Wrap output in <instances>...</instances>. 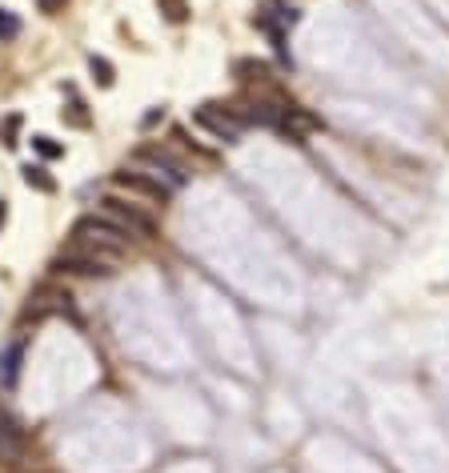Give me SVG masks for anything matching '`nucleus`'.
I'll use <instances>...</instances> for the list:
<instances>
[{
    "mask_svg": "<svg viewBox=\"0 0 449 473\" xmlns=\"http://www.w3.org/2000/svg\"><path fill=\"white\" fill-rule=\"evenodd\" d=\"M21 124H24L21 113H8V117L0 120V141H4V148H17V144H21Z\"/></svg>",
    "mask_w": 449,
    "mask_h": 473,
    "instance_id": "nucleus-11",
    "label": "nucleus"
},
{
    "mask_svg": "<svg viewBox=\"0 0 449 473\" xmlns=\"http://www.w3.org/2000/svg\"><path fill=\"white\" fill-rule=\"evenodd\" d=\"M52 269H61V273H76V277H109V273H113V257L93 253V249H85V245H69V249L56 253Z\"/></svg>",
    "mask_w": 449,
    "mask_h": 473,
    "instance_id": "nucleus-3",
    "label": "nucleus"
},
{
    "mask_svg": "<svg viewBox=\"0 0 449 473\" xmlns=\"http://www.w3.org/2000/svg\"><path fill=\"white\" fill-rule=\"evenodd\" d=\"M4 221H8V201H0V229H4Z\"/></svg>",
    "mask_w": 449,
    "mask_h": 473,
    "instance_id": "nucleus-19",
    "label": "nucleus"
},
{
    "mask_svg": "<svg viewBox=\"0 0 449 473\" xmlns=\"http://www.w3.org/2000/svg\"><path fill=\"white\" fill-rule=\"evenodd\" d=\"M17 36H21V21H17V12L0 8V41H17Z\"/></svg>",
    "mask_w": 449,
    "mask_h": 473,
    "instance_id": "nucleus-15",
    "label": "nucleus"
},
{
    "mask_svg": "<svg viewBox=\"0 0 449 473\" xmlns=\"http://www.w3.org/2000/svg\"><path fill=\"white\" fill-rule=\"evenodd\" d=\"M129 241L133 236L124 233V229H117L109 217H80L76 225H72V245H85V249H93V253H105V257L117 261L124 249H129Z\"/></svg>",
    "mask_w": 449,
    "mask_h": 473,
    "instance_id": "nucleus-1",
    "label": "nucleus"
},
{
    "mask_svg": "<svg viewBox=\"0 0 449 473\" xmlns=\"http://www.w3.org/2000/svg\"><path fill=\"white\" fill-rule=\"evenodd\" d=\"M157 4H161L165 21H173V24H185V21H189V4H185V0H157Z\"/></svg>",
    "mask_w": 449,
    "mask_h": 473,
    "instance_id": "nucleus-14",
    "label": "nucleus"
},
{
    "mask_svg": "<svg viewBox=\"0 0 449 473\" xmlns=\"http://www.w3.org/2000/svg\"><path fill=\"white\" fill-rule=\"evenodd\" d=\"M21 177H24V185H28V189L45 192V197H52V192H56V177H52L45 165H24Z\"/></svg>",
    "mask_w": 449,
    "mask_h": 473,
    "instance_id": "nucleus-7",
    "label": "nucleus"
},
{
    "mask_svg": "<svg viewBox=\"0 0 449 473\" xmlns=\"http://www.w3.org/2000/svg\"><path fill=\"white\" fill-rule=\"evenodd\" d=\"M133 161H137V165H149V173H153V177H161V181L173 185V189H177V185H185V177H189L185 165H181L168 148H157V144H141V148L133 153Z\"/></svg>",
    "mask_w": 449,
    "mask_h": 473,
    "instance_id": "nucleus-4",
    "label": "nucleus"
},
{
    "mask_svg": "<svg viewBox=\"0 0 449 473\" xmlns=\"http://www.w3.org/2000/svg\"><path fill=\"white\" fill-rule=\"evenodd\" d=\"M17 369H21V345H12L8 353L0 357V385H4V389L17 385Z\"/></svg>",
    "mask_w": 449,
    "mask_h": 473,
    "instance_id": "nucleus-10",
    "label": "nucleus"
},
{
    "mask_svg": "<svg viewBox=\"0 0 449 473\" xmlns=\"http://www.w3.org/2000/svg\"><path fill=\"white\" fill-rule=\"evenodd\" d=\"M113 185L124 189V192L153 197V201H168V197H173V185H165V181L153 177V173H137V168H120V173H113Z\"/></svg>",
    "mask_w": 449,
    "mask_h": 473,
    "instance_id": "nucleus-6",
    "label": "nucleus"
},
{
    "mask_svg": "<svg viewBox=\"0 0 449 473\" xmlns=\"http://www.w3.org/2000/svg\"><path fill=\"white\" fill-rule=\"evenodd\" d=\"M193 120H197L201 129H209L217 141H237V137H241V124H245V120L237 117L233 109H225V104H201V109L193 113Z\"/></svg>",
    "mask_w": 449,
    "mask_h": 473,
    "instance_id": "nucleus-5",
    "label": "nucleus"
},
{
    "mask_svg": "<svg viewBox=\"0 0 449 473\" xmlns=\"http://www.w3.org/2000/svg\"><path fill=\"white\" fill-rule=\"evenodd\" d=\"M65 4H69V0H36V8H41L45 16H56V12H65Z\"/></svg>",
    "mask_w": 449,
    "mask_h": 473,
    "instance_id": "nucleus-17",
    "label": "nucleus"
},
{
    "mask_svg": "<svg viewBox=\"0 0 449 473\" xmlns=\"http://www.w3.org/2000/svg\"><path fill=\"white\" fill-rule=\"evenodd\" d=\"M161 120H165V109H149V113L141 117V129H157Z\"/></svg>",
    "mask_w": 449,
    "mask_h": 473,
    "instance_id": "nucleus-18",
    "label": "nucleus"
},
{
    "mask_svg": "<svg viewBox=\"0 0 449 473\" xmlns=\"http://www.w3.org/2000/svg\"><path fill=\"white\" fill-rule=\"evenodd\" d=\"M237 72L245 80H269V65H261V60H237Z\"/></svg>",
    "mask_w": 449,
    "mask_h": 473,
    "instance_id": "nucleus-16",
    "label": "nucleus"
},
{
    "mask_svg": "<svg viewBox=\"0 0 449 473\" xmlns=\"http://www.w3.org/2000/svg\"><path fill=\"white\" fill-rule=\"evenodd\" d=\"M65 93L72 96V104H69V109H65V113H61V117L69 120V124H76V129H89V113H85V100L76 96V89H72V85H69V89H65Z\"/></svg>",
    "mask_w": 449,
    "mask_h": 473,
    "instance_id": "nucleus-13",
    "label": "nucleus"
},
{
    "mask_svg": "<svg viewBox=\"0 0 449 473\" xmlns=\"http://www.w3.org/2000/svg\"><path fill=\"white\" fill-rule=\"evenodd\" d=\"M100 217H109L117 229H124V233L137 236V241H153V236H157V221L144 213L141 205L124 201L117 192H105V197H100Z\"/></svg>",
    "mask_w": 449,
    "mask_h": 473,
    "instance_id": "nucleus-2",
    "label": "nucleus"
},
{
    "mask_svg": "<svg viewBox=\"0 0 449 473\" xmlns=\"http://www.w3.org/2000/svg\"><path fill=\"white\" fill-rule=\"evenodd\" d=\"M17 453H21V429L12 426V417L0 413V461H8Z\"/></svg>",
    "mask_w": 449,
    "mask_h": 473,
    "instance_id": "nucleus-8",
    "label": "nucleus"
},
{
    "mask_svg": "<svg viewBox=\"0 0 449 473\" xmlns=\"http://www.w3.org/2000/svg\"><path fill=\"white\" fill-rule=\"evenodd\" d=\"M89 72H93V80L100 85V89H113L117 85V69H113V60L109 56H89Z\"/></svg>",
    "mask_w": 449,
    "mask_h": 473,
    "instance_id": "nucleus-9",
    "label": "nucleus"
},
{
    "mask_svg": "<svg viewBox=\"0 0 449 473\" xmlns=\"http://www.w3.org/2000/svg\"><path fill=\"white\" fill-rule=\"evenodd\" d=\"M32 153H36L41 161H56V157H65V144L45 137V133H36V137H32Z\"/></svg>",
    "mask_w": 449,
    "mask_h": 473,
    "instance_id": "nucleus-12",
    "label": "nucleus"
}]
</instances>
